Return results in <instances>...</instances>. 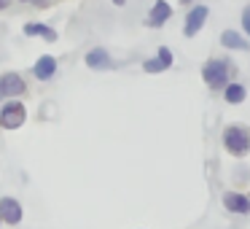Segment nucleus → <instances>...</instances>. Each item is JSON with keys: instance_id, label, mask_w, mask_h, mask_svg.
Wrapping results in <instances>:
<instances>
[{"instance_id": "f257e3e1", "label": "nucleus", "mask_w": 250, "mask_h": 229, "mask_svg": "<svg viewBox=\"0 0 250 229\" xmlns=\"http://www.w3.org/2000/svg\"><path fill=\"white\" fill-rule=\"evenodd\" d=\"M231 76V62L229 60H207L202 65V78L210 89H223Z\"/></svg>"}, {"instance_id": "f03ea898", "label": "nucleus", "mask_w": 250, "mask_h": 229, "mask_svg": "<svg viewBox=\"0 0 250 229\" xmlns=\"http://www.w3.org/2000/svg\"><path fill=\"white\" fill-rule=\"evenodd\" d=\"M223 148H226L231 157H245L250 151V130L248 127H226L223 130Z\"/></svg>"}, {"instance_id": "7ed1b4c3", "label": "nucleus", "mask_w": 250, "mask_h": 229, "mask_svg": "<svg viewBox=\"0 0 250 229\" xmlns=\"http://www.w3.org/2000/svg\"><path fill=\"white\" fill-rule=\"evenodd\" d=\"M27 121V108L22 100H8L0 105V127L3 130H19Z\"/></svg>"}, {"instance_id": "20e7f679", "label": "nucleus", "mask_w": 250, "mask_h": 229, "mask_svg": "<svg viewBox=\"0 0 250 229\" xmlns=\"http://www.w3.org/2000/svg\"><path fill=\"white\" fill-rule=\"evenodd\" d=\"M24 218V207L17 197H0V221L8 227H19Z\"/></svg>"}, {"instance_id": "39448f33", "label": "nucleus", "mask_w": 250, "mask_h": 229, "mask_svg": "<svg viewBox=\"0 0 250 229\" xmlns=\"http://www.w3.org/2000/svg\"><path fill=\"white\" fill-rule=\"evenodd\" d=\"M83 62H86L89 70H113V68H116V60L110 57L108 49H103V46L89 49L86 57H83Z\"/></svg>"}, {"instance_id": "423d86ee", "label": "nucleus", "mask_w": 250, "mask_h": 229, "mask_svg": "<svg viewBox=\"0 0 250 229\" xmlns=\"http://www.w3.org/2000/svg\"><path fill=\"white\" fill-rule=\"evenodd\" d=\"M0 92H3V97H22V94H27V81L19 73H3L0 76Z\"/></svg>"}, {"instance_id": "0eeeda50", "label": "nucleus", "mask_w": 250, "mask_h": 229, "mask_svg": "<svg viewBox=\"0 0 250 229\" xmlns=\"http://www.w3.org/2000/svg\"><path fill=\"white\" fill-rule=\"evenodd\" d=\"M207 14H210V8H207V6H194L188 14H186V24H183V33H186V38H194V35L199 33L202 27H205V22H207Z\"/></svg>"}, {"instance_id": "6e6552de", "label": "nucleus", "mask_w": 250, "mask_h": 229, "mask_svg": "<svg viewBox=\"0 0 250 229\" xmlns=\"http://www.w3.org/2000/svg\"><path fill=\"white\" fill-rule=\"evenodd\" d=\"M33 76L38 78V81H51V78L57 76V57L54 54L38 57L35 65H33Z\"/></svg>"}, {"instance_id": "1a4fd4ad", "label": "nucleus", "mask_w": 250, "mask_h": 229, "mask_svg": "<svg viewBox=\"0 0 250 229\" xmlns=\"http://www.w3.org/2000/svg\"><path fill=\"white\" fill-rule=\"evenodd\" d=\"M169 17H172V6H169L167 0H156L151 6V11H148L146 24L148 27H162L164 22H169Z\"/></svg>"}, {"instance_id": "9d476101", "label": "nucleus", "mask_w": 250, "mask_h": 229, "mask_svg": "<svg viewBox=\"0 0 250 229\" xmlns=\"http://www.w3.org/2000/svg\"><path fill=\"white\" fill-rule=\"evenodd\" d=\"M223 207H226L229 213L245 216V213H250V200L245 194H239V191H226V194H223Z\"/></svg>"}, {"instance_id": "9b49d317", "label": "nucleus", "mask_w": 250, "mask_h": 229, "mask_svg": "<svg viewBox=\"0 0 250 229\" xmlns=\"http://www.w3.org/2000/svg\"><path fill=\"white\" fill-rule=\"evenodd\" d=\"M24 35H30V38H43V41H49V44L60 41V33H57L51 24H43V22H27L24 24Z\"/></svg>"}, {"instance_id": "f8f14e48", "label": "nucleus", "mask_w": 250, "mask_h": 229, "mask_svg": "<svg viewBox=\"0 0 250 229\" xmlns=\"http://www.w3.org/2000/svg\"><path fill=\"white\" fill-rule=\"evenodd\" d=\"M221 46L229 51H248L250 41L242 33H237V30H226V33H221Z\"/></svg>"}, {"instance_id": "ddd939ff", "label": "nucleus", "mask_w": 250, "mask_h": 229, "mask_svg": "<svg viewBox=\"0 0 250 229\" xmlns=\"http://www.w3.org/2000/svg\"><path fill=\"white\" fill-rule=\"evenodd\" d=\"M223 97H226L229 105H239L248 97V89H245L242 84H226V87H223Z\"/></svg>"}, {"instance_id": "4468645a", "label": "nucleus", "mask_w": 250, "mask_h": 229, "mask_svg": "<svg viewBox=\"0 0 250 229\" xmlns=\"http://www.w3.org/2000/svg\"><path fill=\"white\" fill-rule=\"evenodd\" d=\"M143 70H146V73H162V70H167V65H164L159 57H153V60H146V62H143Z\"/></svg>"}, {"instance_id": "2eb2a0df", "label": "nucleus", "mask_w": 250, "mask_h": 229, "mask_svg": "<svg viewBox=\"0 0 250 229\" xmlns=\"http://www.w3.org/2000/svg\"><path fill=\"white\" fill-rule=\"evenodd\" d=\"M156 57H159V60H162V62H164V65H167V68H172V62H175V57H172V51H169V49H167V46H159V51H156Z\"/></svg>"}, {"instance_id": "dca6fc26", "label": "nucleus", "mask_w": 250, "mask_h": 229, "mask_svg": "<svg viewBox=\"0 0 250 229\" xmlns=\"http://www.w3.org/2000/svg\"><path fill=\"white\" fill-rule=\"evenodd\" d=\"M242 33H245V35H250V6L242 11Z\"/></svg>"}, {"instance_id": "f3484780", "label": "nucleus", "mask_w": 250, "mask_h": 229, "mask_svg": "<svg viewBox=\"0 0 250 229\" xmlns=\"http://www.w3.org/2000/svg\"><path fill=\"white\" fill-rule=\"evenodd\" d=\"M8 3H11V0H0V11H3V8H8Z\"/></svg>"}, {"instance_id": "a211bd4d", "label": "nucleus", "mask_w": 250, "mask_h": 229, "mask_svg": "<svg viewBox=\"0 0 250 229\" xmlns=\"http://www.w3.org/2000/svg\"><path fill=\"white\" fill-rule=\"evenodd\" d=\"M113 6H126V0H110Z\"/></svg>"}, {"instance_id": "6ab92c4d", "label": "nucleus", "mask_w": 250, "mask_h": 229, "mask_svg": "<svg viewBox=\"0 0 250 229\" xmlns=\"http://www.w3.org/2000/svg\"><path fill=\"white\" fill-rule=\"evenodd\" d=\"M51 0H38V3H35V6H49Z\"/></svg>"}, {"instance_id": "aec40b11", "label": "nucleus", "mask_w": 250, "mask_h": 229, "mask_svg": "<svg viewBox=\"0 0 250 229\" xmlns=\"http://www.w3.org/2000/svg\"><path fill=\"white\" fill-rule=\"evenodd\" d=\"M22 3H38V0H22Z\"/></svg>"}, {"instance_id": "412c9836", "label": "nucleus", "mask_w": 250, "mask_h": 229, "mask_svg": "<svg viewBox=\"0 0 250 229\" xmlns=\"http://www.w3.org/2000/svg\"><path fill=\"white\" fill-rule=\"evenodd\" d=\"M180 3H183V6H186V3H194V0H180Z\"/></svg>"}, {"instance_id": "4be33fe9", "label": "nucleus", "mask_w": 250, "mask_h": 229, "mask_svg": "<svg viewBox=\"0 0 250 229\" xmlns=\"http://www.w3.org/2000/svg\"><path fill=\"white\" fill-rule=\"evenodd\" d=\"M0 103H3V92H0Z\"/></svg>"}, {"instance_id": "5701e85b", "label": "nucleus", "mask_w": 250, "mask_h": 229, "mask_svg": "<svg viewBox=\"0 0 250 229\" xmlns=\"http://www.w3.org/2000/svg\"><path fill=\"white\" fill-rule=\"evenodd\" d=\"M0 227H3V221H0Z\"/></svg>"}]
</instances>
